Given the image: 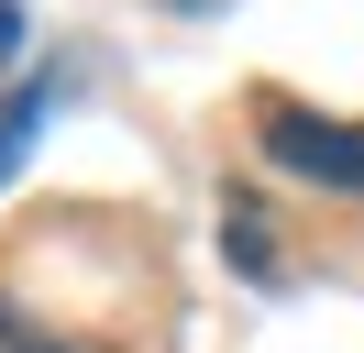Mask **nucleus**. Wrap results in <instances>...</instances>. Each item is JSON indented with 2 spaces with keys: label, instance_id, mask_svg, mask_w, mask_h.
I'll return each mask as SVG.
<instances>
[{
  "label": "nucleus",
  "instance_id": "nucleus-1",
  "mask_svg": "<svg viewBox=\"0 0 364 353\" xmlns=\"http://www.w3.org/2000/svg\"><path fill=\"white\" fill-rule=\"evenodd\" d=\"M254 154L298 188H364V122L342 110H309L287 88H254Z\"/></svg>",
  "mask_w": 364,
  "mask_h": 353
},
{
  "label": "nucleus",
  "instance_id": "nucleus-2",
  "mask_svg": "<svg viewBox=\"0 0 364 353\" xmlns=\"http://www.w3.org/2000/svg\"><path fill=\"white\" fill-rule=\"evenodd\" d=\"M221 254L243 265L254 287H276V276H287V265H276V221L254 210V199H221Z\"/></svg>",
  "mask_w": 364,
  "mask_h": 353
},
{
  "label": "nucleus",
  "instance_id": "nucleus-3",
  "mask_svg": "<svg viewBox=\"0 0 364 353\" xmlns=\"http://www.w3.org/2000/svg\"><path fill=\"white\" fill-rule=\"evenodd\" d=\"M33 122H45V78H11V88H0V176L23 166V144H33Z\"/></svg>",
  "mask_w": 364,
  "mask_h": 353
},
{
  "label": "nucleus",
  "instance_id": "nucleus-4",
  "mask_svg": "<svg viewBox=\"0 0 364 353\" xmlns=\"http://www.w3.org/2000/svg\"><path fill=\"white\" fill-rule=\"evenodd\" d=\"M0 353H100V342H77V331H33L23 309L0 298Z\"/></svg>",
  "mask_w": 364,
  "mask_h": 353
},
{
  "label": "nucleus",
  "instance_id": "nucleus-5",
  "mask_svg": "<svg viewBox=\"0 0 364 353\" xmlns=\"http://www.w3.org/2000/svg\"><path fill=\"white\" fill-rule=\"evenodd\" d=\"M11 56H23V0H0V78H11Z\"/></svg>",
  "mask_w": 364,
  "mask_h": 353
}]
</instances>
